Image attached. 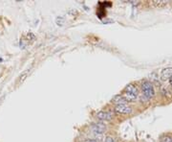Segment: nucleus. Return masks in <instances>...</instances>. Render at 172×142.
Returning <instances> with one entry per match:
<instances>
[{"mask_svg": "<svg viewBox=\"0 0 172 142\" xmlns=\"http://www.w3.org/2000/svg\"><path fill=\"white\" fill-rule=\"evenodd\" d=\"M126 102H134L138 96V89L134 85H128L124 89V93L121 94Z\"/></svg>", "mask_w": 172, "mask_h": 142, "instance_id": "obj_1", "label": "nucleus"}, {"mask_svg": "<svg viewBox=\"0 0 172 142\" xmlns=\"http://www.w3.org/2000/svg\"><path fill=\"white\" fill-rule=\"evenodd\" d=\"M142 90H143V94L145 98L147 99H151L154 97L155 95V89L154 87H153V84L149 81H145L143 82L142 84Z\"/></svg>", "mask_w": 172, "mask_h": 142, "instance_id": "obj_2", "label": "nucleus"}, {"mask_svg": "<svg viewBox=\"0 0 172 142\" xmlns=\"http://www.w3.org/2000/svg\"><path fill=\"white\" fill-rule=\"evenodd\" d=\"M90 130L92 131V132L96 134H102L103 132H105L106 131V126L101 124V123H93L90 126Z\"/></svg>", "mask_w": 172, "mask_h": 142, "instance_id": "obj_3", "label": "nucleus"}, {"mask_svg": "<svg viewBox=\"0 0 172 142\" xmlns=\"http://www.w3.org/2000/svg\"><path fill=\"white\" fill-rule=\"evenodd\" d=\"M115 112L119 113V114H128L132 112V109L129 106L125 105V104H121V105H117L115 107Z\"/></svg>", "mask_w": 172, "mask_h": 142, "instance_id": "obj_4", "label": "nucleus"}, {"mask_svg": "<svg viewBox=\"0 0 172 142\" xmlns=\"http://www.w3.org/2000/svg\"><path fill=\"white\" fill-rule=\"evenodd\" d=\"M97 118L101 121H110L113 118V113L111 112H105V110H101L97 113Z\"/></svg>", "mask_w": 172, "mask_h": 142, "instance_id": "obj_5", "label": "nucleus"}, {"mask_svg": "<svg viewBox=\"0 0 172 142\" xmlns=\"http://www.w3.org/2000/svg\"><path fill=\"white\" fill-rule=\"evenodd\" d=\"M171 78H172V67H167L164 70H162L161 79L162 81L170 80Z\"/></svg>", "mask_w": 172, "mask_h": 142, "instance_id": "obj_6", "label": "nucleus"}, {"mask_svg": "<svg viewBox=\"0 0 172 142\" xmlns=\"http://www.w3.org/2000/svg\"><path fill=\"white\" fill-rule=\"evenodd\" d=\"M112 102L115 103L116 105H121V104H125L126 101H125V99L123 98V95L119 94V95H116V96L113 97V99H112Z\"/></svg>", "mask_w": 172, "mask_h": 142, "instance_id": "obj_7", "label": "nucleus"}, {"mask_svg": "<svg viewBox=\"0 0 172 142\" xmlns=\"http://www.w3.org/2000/svg\"><path fill=\"white\" fill-rule=\"evenodd\" d=\"M31 71H32V69H27V70H25L24 72H22V73L20 74L19 79H18V84H22L23 82L28 78L29 74L31 73Z\"/></svg>", "mask_w": 172, "mask_h": 142, "instance_id": "obj_8", "label": "nucleus"}, {"mask_svg": "<svg viewBox=\"0 0 172 142\" xmlns=\"http://www.w3.org/2000/svg\"><path fill=\"white\" fill-rule=\"evenodd\" d=\"M153 4H154L156 7L162 8L167 5V0H153Z\"/></svg>", "mask_w": 172, "mask_h": 142, "instance_id": "obj_9", "label": "nucleus"}, {"mask_svg": "<svg viewBox=\"0 0 172 142\" xmlns=\"http://www.w3.org/2000/svg\"><path fill=\"white\" fill-rule=\"evenodd\" d=\"M56 23H57L58 26H62L64 23V17H58L57 18H56Z\"/></svg>", "mask_w": 172, "mask_h": 142, "instance_id": "obj_10", "label": "nucleus"}, {"mask_svg": "<svg viewBox=\"0 0 172 142\" xmlns=\"http://www.w3.org/2000/svg\"><path fill=\"white\" fill-rule=\"evenodd\" d=\"M161 142H172V138L169 136H164L162 137Z\"/></svg>", "mask_w": 172, "mask_h": 142, "instance_id": "obj_11", "label": "nucleus"}, {"mask_svg": "<svg viewBox=\"0 0 172 142\" xmlns=\"http://www.w3.org/2000/svg\"><path fill=\"white\" fill-rule=\"evenodd\" d=\"M83 142H99V139H97V138H88V139H85Z\"/></svg>", "mask_w": 172, "mask_h": 142, "instance_id": "obj_12", "label": "nucleus"}, {"mask_svg": "<svg viewBox=\"0 0 172 142\" xmlns=\"http://www.w3.org/2000/svg\"><path fill=\"white\" fill-rule=\"evenodd\" d=\"M104 142H115V140L112 136H106L104 138Z\"/></svg>", "mask_w": 172, "mask_h": 142, "instance_id": "obj_13", "label": "nucleus"}, {"mask_svg": "<svg viewBox=\"0 0 172 142\" xmlns=\"http://www.w3.org/2000/svg\"><path fill=\"white\" fill-rule=\"evenodd\" d=\"M170 86H171V87H172V78L170 79Z\"/></svg>", "mask_w": 172, "mask_h": 142, "instance_id": "obj_14", "label": "nucleus"}]
</instances>
